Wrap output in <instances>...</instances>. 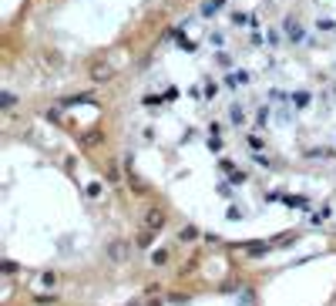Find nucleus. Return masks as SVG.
<instances>
[{"instance_id": "f257e3e1", "label": "nucleus", "mask_w": 336, "mask_h": 306, "mask_svg": "<svg viewBox=\"0 0 336 306\" xmlns=\"http://www.w3.org/2000/svg\"><path fill=\"white\" fill-rule=\"evenodd\" d=\"M161 222H165V216H161L158 209H151V212H148V226H161Z\"/></svg>"}]
</instances>
